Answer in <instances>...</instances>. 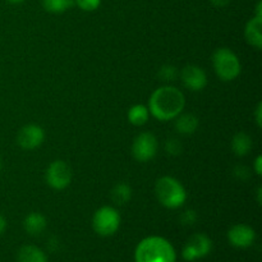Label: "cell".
Wrapping results in <instances>:
<instances>
[{"instance_id":"6da1fadb","label":"cell","mask_w":262,"mask_h":262,"mask_svg":"<svg viewBox=\"0 0 262 262\" xmlns=\"http://www.w3.org/2000/svg\"><path fill=\"white\" fill-rule=\"evenodd\" d=\"M184 95L178 89L164 86L156 90L148 101V112L159 120H170L178 117L184 107Z\"/></svg>"},{"instance_id":"7a4b0ae2","label":"cell","mask_w":262,"mask_h":262,"mask_svg":"<svg viewBox=\"0 0 262 262\" xmlns=\"http://www.w3.org/2000/svg\"><path fill=\"white\" fill-rule=\"evenodd\" d=\"M176 257L171 243L158 235L141 241L135 252L136 262H176Z\"/></svg>"},{"instance_id":"3957f363","label":"cell","mask_w":262,"mask_h":262,"mask_svg":"<svg viewBox=\"0 0 262 262\" xmlns=\"http://www.w3.org/2000/svg\"><path fill=\"white\" fill-rule=\"evenodd\" d=\"M155 193L159 202L168 209H178L187 199L183 184L173 177H163L159 179L156 182Z\"/></svg>"},{"instance_id":"277c9868","label":"cell","mask_w":262,"mask_h":262,"mask_svg":"<svg viewBox=\"0 0 262 262\" xmlns=\"http://www.w3.org/2000/svg\"><path fill=\"white\" fill-rule=\"evenodd\" d=\"M212 64L217 77L222 81H233L241 73L239 59L230 49H217L212 55Z\"/></svg>"},{"instance_id":"5b68a950","label":"cell","mask_w":262,"mask_h":262,"mask_svg":"<svg viewBox=\"0 0 262 262\" xmlns=\"http://www.w3.org/2000/svg\"><path fill=\"white\" fill-rule=\"evenodd\" d=\"M120 225V215L114 207L102 206L97 210L92 219V227L97 234L102 237H109L113 235Z\"/></svg>"},{"instance_id":"8992f818","label":"cell","mask_w":262,"mask_h":262,"mask_svg":"<svg viewBox=\"0 0 262 262\" xmlns=\"http://www.w3.org/2000/svg\"><path fill=\"white\" fill-rule=\"evenodd\" d=\"M46 183L54 189L67 188L72 181V170L66 161L56 160L49 165L45 174Z\"/></svg>"},{"instance_id":"52a82bcc","label":"cell","mask_w":262,"mask_h":262,"mask_svg":"<svg viewBox=\"0 0 262 262\" xmlns=\"http://www.w3.org/2000/svg\"><path fill=\"white\" fill-rule=\"evenodd\" d=\"M158 140L150 132H143L136 137L132 146L133 158L141 163L151 160L158 152Z\"/></svg>"},{"instance_id":"ba28073f","label":"cell","mask_w":262,"mask_h":262,"mask_svg":"<svg viewBox=\"0 0 262 262\" xmlns=\"http://www.w3.org/2000/svg\"><path fill=\"white\" fill-rule=\"evenodd\" d=\"M212 248V242L206 234L204 233H197L193 234L188 239V242L186 243L183 248V256L184 260L187 261H194L197 258L205 257L210 253Z\"/></svg>"},{"instance_id":"9c48e42d","label":"cell","mask_w":262,"mask_h":262,"mask_svg":"<svg viewBox=\"0 0 262 262\" xmlns=\"http://www.w3.org/2000/svg\"><path fill=\"white\" fill-rule=\"evenodd\" d=\"M43 140H45V133L37 124L25 125L17 136L18 145L25 150H35L43 142Z\"/></svg>"},{"instance_id":"30bf717a","label":"cell","mask_w":262,"mask_h":262,"mask_svg":"<svg viewBox=\"0 0 262 262\" xmlns=\"http://www.w3.org/2000/svg\"><path fill=\"white\" fill-rule=\"evenodd\" d=\"M228 239L230 245L237 248H247L253 245L256 239V232L246 224H237L228 232Z\"/></svg>"},{"instance_id":"8fae6325","label":"cell","mask_w":262,"mask_h":262,"mask_svg":"<svg viewBox=\"0 0 262 262\" xmlns=\"http://www.w3.org/2000/svg\"><path fill=\"white\" fill-rule=\"evenodd\" d=\"M182 82L191 91H201L207 83V76L202 68L197 66H187L181 73Z\"/></svg>"},{"instance_id":"7c38bea8","label":"cell","mask_w":262,"mask_h":262,"mask_svg":"<svg viewBox=\"0 0 262 262\" xmlns=\"http://www.w3.org/2000/svg\"><path fill=\"white\" fill-rule=\"evenodd\" d=\"M262 17H255L247 23L246 26V30H245V36H246V40L248 41L250 45H252L253 48L256 49H260L262 48Z\"/></svg>"},{"instance_id":"4fadbf2b","label":"cell","mask_w":262,"mask_h":262,"mask_svg":"<svg viewBox=\"0 0 262 262\" xmlns=\"http://www.w3.org/2000/svg\"><path fill=\"white\" fill-rule=\"evenodd\" d=\"M48 227V220L40 212H30L23 220V228L30 235H38Z\"/></svg>"},{"instance_id":"5bb4252c","label":"cell","mask_w":262,"mask_h":262,"mask_svg":"<svg viewBox=\"0 0 262 262\" xmlns=\"http://www.w3.org/2000/svg\"><path fill=\"white\" fill-rule=\"evenodd\" d=\"M174 119V127L181 135H192L199 127V118L194 114H179Z\"/></svg>"},{"instance_id":"9a60e30c","label":"cell","mask_w":262,"mask_h":262,"mask_svg":"<svg viewBox=\"0 0 262 262\" xmlns=\"http://www.w3.org/2000/svg\"><path fill=\"white\" fill-rule=\"evenodd\" d=\"M18 262H46V255L36 246H23L17 255Z\"/></svg>"},{"instance_id":"2e32d148","label":"cell","mask_w":262,"mask_h":262,"mask_svg":"<svg viewBox=\"0 0 262 262\" xmlns=\"http://www.w3.org/2000/svg\"><path fill=\"white\" fill-rule=\"evenodd\" d=\"M252 148V140L246 132H238L232 140V150L237 156H246Z\"/></svg>"},{"instance_id":"e0dca14e","label":"cell","mask_w":262,"mask_h":262,"mask_svg":"<svg viewBox=\"0 0 262 262\" xmlns=\"http://www.w3.org/2000/svg\"><path fill=\"white\" fill-rule=\"evenodd\" d=\"M150 112L145 105H135L128 110V120L133 125H143L148 120Z\"/></svg>"},{"instance_id":"ac0fdd59","label":"cell","mask_w":262,"mask_h":262,"mask_svg":"<svg viewBox=\"0 0 262 262\" xmlns=\"http://www.w3.org/2000/svg\"><path fill=\"white\" fill-rule=\"evenodd\" d=\"M132 199V188L127 183H118L112 191V200L117 205H125Z\"/></svg>"},{"instance_id":"d6986e66","label":"cell","mask_w":262,"mask_h":262,"mask_svg":"<svg viewBox=\"0 0 262 262\" xmlns=\"http://www.w3.org/2000/svg\"><path fill=\"white\" fill-rule=\"evenodd\" d=\"M74 5V0H42V7L48 12L59 14L71 9Z\"/></svg>"},{"instance_id":"ffe728a7","label":"cell","mask_w":262,"mask_h":262,"mask_svg":"<svg viewBox=\"0 0 262 262\" xmlns=\"http://www.w3.org/2000/svg\"><path fill=\"white\" fill-rule=\"evenodd\" d=\"M178 76V71H177L176 67L173 66H164L161 67V69L159 71V77H160L163 81L169 82V81H174Z\"/></svg>"},{"instance_id":"44dd1931","label":"cell","mask_w":262,"mask_h":262,"mask_svg":"<svg viewBox=\"0 0 262 262\" xmlns=\"http://www.w3.org/2000/svg\"><path fill=\"white\" fill-rule=\"evenodd\" d=\"M74 4L78 5V8L84 12H92L100 7L101 0H74Z\"/></svg>"},{"instance_id":"7402d4cb","label":"cell","mask_w":262,"mask_h":262,"mask_svg":"<svg viewBox=\"0 0 262 262\" xmlns=\"http://www.w3.org/2000/svg\"><path fill=\"white\" fill-rule=\"evenodd\" d=\"M165 150L168 151V154H170V155H179V154L182 152V145L179 143L178 140L171 138V140L166 141Z\"/></svg>"},{"instance_id":"603a6c76","label":"cell","mask_w":262,"mask_h":262,"mask_svg":"<svg viewBox=\"0 0 262 262\" xmlns=\"http://www.w3.org/2000/svg\"><path fill=\"white\" fill-rule=\"evenodd\" d=\"M197 220V214L193 211V210H187L182 214L181 222L182 224L184 225H193Z\"/></svg>"},{"instance_id":"cb8c5ba5","label":"cell","mask_w":262,"mask_h":262,"mask_svg":"<svg viewBox=\"0 0 262 262\" xmlns=\"http://www.w3.org/2000/svg\"><path fill=\"white\" fill-rule=\"evenodd\" d=\"M234 176L237 177V178L242 179V181H246V179L250 177V170H248V168H246V166L239 165L234 169Z\"/></svg>"},{"instance_id":"d4e9b609","label":"cell","mask_w":262,"mask_h":262,"mask_svg":"<svg viewBox=\"0 0 262 262\" xmlns=\"http://www.w3.org/2000/svg\"><path fill=\"white\" fill-rule=\"evenodd\" d=\"M261 113H262V104L257 105V109H256V122H257L258 127H261L262 124V117H261Z\"/></svg>"},{"instance_id":"484cf974","label":"cell","mask_w":262,"mask_h":262,"mask_svg":"<svg viewBox=\"0 0 262 262\" xmlns=\"http://www.w3.org/2000/svg\"><path fill=\"white\" fill-rule=\"evenodd\" d=\"M211 4H214L215 7H227L230 3V0H210Z\"/></svg>"},{"instance_id":"4316f807","label":"cell","mask_w":262,"mask_h":262,"mask_svg":"<svg viewBox=\"0 0 262 262\" xmlns=\"http://www.w3.org/2000/svg\"><path fill=\"white\" fill-rule=\"evenodd\" d=\"M261 164H262V158H261V156H258V158L256 159V164H255V170H256V173L258 174V176H261V173H262Z\"/></svg>"},{"instance_id":"83f0119b","label":"cell","mask_w":262,"mask_h":262,"mask_svg":"<svg viewBox=\"0 0 262 262\" xmlns=\"http://www.w3.org/2000/svg\"><path fill=\"white\" fill-rule=\"evenodd\" d=\"M5 229H7V220H5L3 215H0V234H3Z\"/></svg>"},{"instance_id":"f1b7e54d","label":"cell","mask_w":262,"mask_h":262,"mask_svg":"<svg viewBox=\"0 0 262 262\" xmlns=\"http://www.w3.org/2000/svg\"><path fill=\"white\" fill-rule=\"evenodd\" d=\"M9 3H12V4H20V3H23L25 0H8Z\"/></svg>"},{"instance_id":"f546056e","label":"cell","mask_w":262,"mask_h":262,"mask_svg":"<svg viewBox=\"0 0 262 262\" xmlns=\"http://www.w3.org/2000/svg\"><path fill=\"white\" fill-rule=\"evenodd\" d=\"M2 169H3V159L0 158V170H2Z\"/></svg>"}]
</instances>
